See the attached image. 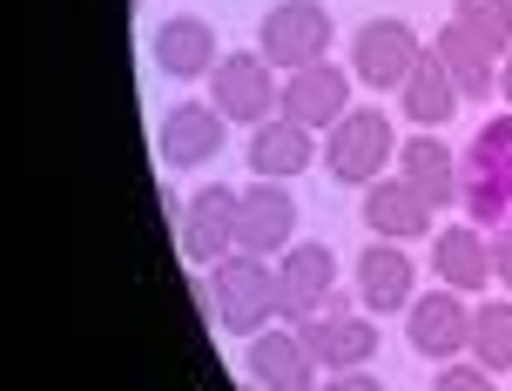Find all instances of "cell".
Segmentation results:
<instances>
[{"label":"cell","mask_w":512,"mask_h":391,"mask_svg":"<svg viewBox=\"0 0 512 391\" xmlns=\"http://www.w3.org/2000/svg\"><path fill=\"white\" fill-rule=\"evenodd\" d=\"M297 338L317 358V371H358V365L378 358V324H364L344 297H331V311H310L297 324Z\"/></svg>","instance_id":"8"},{"label":"cell","mask_w":512,"mask_h":391,"mask_svg":"<svg viewBox=\"0 0 512 391\" xmlns=\"http://www.w3.org/2000/svg\"><path fill=\"white\" fill-rule=\"evenodd\" d=\"M452 21L472 27L492 54L512 48V0H459V7H452Z\"/></svg>","instance_id":"24"},{"label":"cell","mask_w":512,"mask_h":391,"mask_svg":"<svg viewBox=\"0 0 512 391\" xmlns=\"http://www.w3.org/2000/svg\"><path fill=\"white\" fill-rule=\"evenodd\" d=\"M492 277L512 290V230H492Z\"/></svg>","instance_id":"27"},{"label":"cell","mask_w":512,"mask_h":391,"mask_svg":"<svg viewBox=\"0 0 512 391\" xmlns=\"http://www.w3.org/2000/svg\"><path fill=\"white\" fill-rule=\"evenodd\" d=\"M459 209L479 230H512V108L492 115L459 156Z\"/></svg>","instance_id":"2"},{"label":"cell","mask_w":512,"mask_h":391,"mask_svg":"<svg viewBox=\"0 0 512 391\" xmlns=\"http://www.w3.org/2000/svg\"><path fill=\"white\" fill-rule=\"evenodd\" d=\"M290 243H297V196L283 183H263V176H256V183L236 196V250L277 257Z\"/></svg>","instance_id":"11"},{"label":"cell","mask_w":512,"mask_h":391,"mask_svg":"<svg viewBox=\"0 0 512 391\" xmlns=\"http://www.w3.org/2000/svg\"><path fill=\"white\" fill-rule=\"evenodd\" d=\"M465 351H472V365H486L492 378L512 371V304L506 297H499V304H472V338H465Z\"/></svg>","instance_id":"23"},{"label":"cell","mask_w":512,"mask_h":391,"mask_svg":"<svg viewBox=\"0 0 512 391\" xmlns=\"http://www.w3.org/2000/svg\"><path fill=\"white\" fill-rule=\"evenodd\" d=\"M209 102L223 108V122H236V129H256V122H270V115H283V81L277 68L263 61V54H223L216 68H209Z\"/></svg>","instance_id":"5"},{"label":"cell","mask_w":512,"mask_h":391,"mask_svg":"<svg viewBox=\"0 0 512 391\" xmlns=\"http://www.w3.org/2000/svg\"><path fill=\"white\" fill-rule=\"evenodd\" d=\"M317 391H384V378H371V371L358 365V371H331Z\"/></svg>","instance_id":"26"},{"label":"cell","mask_w":512,"mask_h":391,"mask_svg":"<svg viewBox=\"0 0 512 391\" xmlns=\"http://www.w3.org/2000/svg\"><path fill=\"white\" fill-rule=\"evenodd\" d=\"M398 176H405L432 209L459 203V156H452V142H438L432 129H418L405 149H398Z\"/></svg>","instance_id":"20"},{"label":"cell","mask_w":512,"mask_h":391,"mask_svg":"<svg viewBox=\"0 0 512 391\" xmlns=\"http://www.w3.org/2000/svg\"><path fill=\"white\" fill-rule=\"evenodd\" d=\"M196 304L216 331H236V338L270 331L277 324V263L230 250L223 263H209V277H196Z\"/></svg>","instance_id":"1"},{"label":"cell","mask_w":512,"mask_h":391,"mask_svg":"<svg viewBox=\"0 0 512 391\" xmlns=\"http://www.w3.org/2000/svg\"><path fill=\"white\" fill-rule=\"evenodd\" d=\"M317 162L331 169L337 189H371L398 162V135H391V115L384 108H344L331 129H324V149Z\"/></svg>","instance_id":"3"},{"label":"cell","mask_w":512,"mask_h":391,"mask_svg":"<svg viewBox=\"0 0 512 391\" xmlns=\"http://www.w3.org/2000/svg\"><path fill=\"white\" fill-rule=\"evenodd\" d=\"M405 338L418 358H438V365H452L472 338V304H465V290H425V297H411L405 311Z\"/></svg>","instance_id":"10"},{"label":"cell","mask_w":512,"mask_h":391,"mask_svg":"<svg viewBox=\"0 0 512 391\" xmlns=\"http://www.w3.org/2000/svg\"><path fill=\"white\" fill-rule=\"evenodd\" d=\"M223 135H230V122H223V108H216V102H182V108L162 115L155 149H162L169 169H203V162L223 156Z\"/></svg>","instance_id":"12"},{"label":"cell","mask_w":512,"mask_h":391,"mask_svg":"<svg viewBox=\"0 0 512 391\" xmlns=\"http://www.w3.org/2000/svg\"><path fill=\"white\" fill-rule=\"evenodd\" d=\"M438 61L452 68V81H459V95L465 102H486V95H499V54L472 34V27H459V21H445L438 27Z\"/></svg>","instance_id":"21"},{"label":"cell","mask_w":512,"mask_h":391,"mask_svg":"<svg viewBox=\"0 0 512 391\" xmlns=\"http://www.w3.org/2000/svg\"><path fill=\"white\" fill-rule=\"evenodd\" d=\"M331 14H324V0H277L263 21H256V54L283 68V75H297L310 61H324L331 54Z\"/></svg>","instance_id":"4"},{"label":"cell","mask_w":512,"mask_h":391,"mask_svg":"<svg viewBox=\"0 0 512 391\" xmlns=\"http://www.w3.org/2000/svg\"><path fill=\"white\" fill-rule=\"evenodd\" d=\"M243 391H263V385H243Z\"/></svg>","instance_id":"29"},{"label":"cell","mask_w":512,"mask_h":391,"mask_svg":"<svg viewBox=\"0 0 512 391\" xmlns=\"http://www.w3.org/2000/svg\"><path fill=\"white\" fill-rule=\"evenodd\" d=\"M432 391H499V385H492V371H486V365H472V358H452V365H438Z\"/></svg>","instance_id":"25"},{"label":"cell","mask_w":512,"mask_h":391,"mask_svg":"<svg viewBox=\"0 0 512 391\" xmlns=\"http://www.w3.org/2000/svg\"><path fill=\"white\" fill-rule=\"evenodd\" d=\"M459 81H452V68L438 61V48L418 54V68L405 75V88H398V108H405L418 129H438V122H452V108H459Z\"/></svg>","instance_id":"22"},{"label":"cell","mask_w":512,"mask_h":391,"mask_svg":"<svg viewBox=\"0 0 512 391\" xmlns=\"http://www.w3.org/2000/svg\"><path fill=\"white\" fill-rule=\"evenodd\" d=\"M499 88H506V108H512V48L499 54Z\"/></svg>","instance_id":"28"},{"label":"cell","mask_w":512,"mask_h":391,"mask_svg":"<svg viewBox=\"0 0 512 391\" xmlns=\"http://www.w3.org/2000/svg\"><path fill=\"white\" fill-rule=\"evenodd\" d=\"M310 162H317V129L290 122V115H270L250 129V169L263 183H297Z\"/></svg>","instance_id":"16"},{"label":"cell","mask_w":512,"mask_h":391,"mask_svg":"<svg viewBox=\"0 0 512 391\" xmlns=\"http://www.w3.org/2000/svg\"><path fill=\"white\" fill-rule=\"evenodd\" d=\"M432 270L445 290H486L492 284V236L479 230V223H452V230H438L432 243Z\"/></svg>","instance_id":"19"},{"label":"cell","mask_w":512,"mask_h":391,"mask_svg":"<svg viewBox=\"0 0 512 391\" xmlns=\"http://www.w3.org/2000/svg\"><path fill=\"white\" fill-rule=\"evenodd\" d=\"M418 54H425V41H418L411 21H391V14L384 21H364L351 34V81H364V88H405Z\"/></svg>","instance_id":"7"},{"label":"cell","mask_w":512,"mask_h":391,"mask_svg":"<svg viewBox=\"0 0 512 391\" xmlns=\"http://www.w3.org/2000/svg\"><path fill=\"white\" fill-rule=\"evenodd\" d=\"M438 209L418 196V189L405 183V176H378V183L364 189V223H371V236H384V243H411V236L432 230Z\"/></svg>","instance_id":"17"},{"label":"cell","mask_w":512,"mask_h":391,"mask_svg":"<svg viewBox=\"0 0 512 391\" xmlns=\"http://www.w3.org/2000/svg\"><path fill=\"white\" fill-rule=\"evenodd\" d=\"M344 108H351V68H337V61H310L283 81V115L304 129H331Z\"/></svg>","instance_id":"14"},{"label":"cell","mask_w":512,"mask_h":391,"mask_svg":"<svg viewBox=\"0 0 512 391\" xmlns=\"http://www.w3.org/2000/svg\"><path fill=\"white\" fill-rule=\"evenodd\" d=\"M243 371L263 391H317V358L304 351L297 331H256L243 351Z\"/></svg>","instance_id":"15"},{"label":"cell","mask_w":512,"mask_h":391,"mask_svg":"<svg viewBox=\"0 0 512 391\" xmlns=\"http://www.w3.org/2000/svg\"><path fill=\"white\" fill-rule=\"evenodd\" d=\"M358 297H364V311H411V297H418V270H411L405 257V243H371L358 257Z\"/></svg>","instance_id":"18"},{"label":"cell","mask_w":512,"mask_h":391,"mask_svg":"<svg viewBox=\"0 0 512 391\" xmlns=\"http://www.w3.org/2000/svg\"><path fill=\"white\" fill-rule=\"evenodd\" d=\"M337 257L331 243H290L277 257V324H304L310 311H331Z\"/></svg>","instance_id":"6"},{"label":"cell","mask_w":512,"mask_h":391,"mask_svg":"<svg viewBox=\"0 0 512 391\" xmlns=\"http://www.w3.org/2000/svg\"><path fill=\"white\" fill-rule=\"evenodd\" d=\"M176 243L189 263H223L236 250V189L230 183H203L176 216Z\"/></svg>","instance_id":"9"},{"label":"cell","mask_w":512,"mask_h":391,"mask_svg":"<svg viewBox=\"0 0 512 391\" xmlns=\"http://www.w3.org/2000/svg\"><path fill=\"white\" fill-rule=\"evenodd\" d=\"M149 54H155V68H162L169 81H209V68L223 61L216 27H209L203 14H169V21L149 34Z\"/></svg>","instance_id":"13"}]
</instances>
